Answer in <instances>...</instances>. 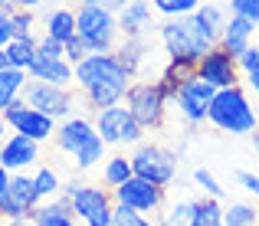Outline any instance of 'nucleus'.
Instances as JSON below:
<instances>
[{"label":"nucleus","instance_id":"13","mask_svg":"<svg viewBox=\"0 0 259 226\" xmlns=\"http://www.w3.org/2000/svg\"><path fill=\"white\" fill-rule=\"evenodd\" d=\"M240 66H236V56H230L220 43L207 53V56L197 63V79L210 82L213 88H230V85H240Z\"/></svg>","mask_w":259,"mask_h":226},{"label":"nucleus","instance_id":"2","mask_svg":"<svg viewBox=\"0 0 259 226\" xmlns=\"http://www.w3.org/2000/svg\"><path fill=\"white\" fill-rule=\"evenodd\" d=\"M132 79L135 75L118 63L115 53H92L76 66V85L85 95L89 108H95V112L121 105L132 88Z\"/></svg>","mask_w":259,"mask_h":226},{"label":"nucleus","instance_id":"3","mask_svg":"<svg viewBox=\"0 0 259 226\" xmlns=\"http://www.w3.org/2000/svg\"><path fill=\"white\" fill-rule=\"evenodd\" d=\"M207 121L227 134H253L259 128V115H256V108L243 85L217 88L213 102H210V112H207Z\"/></svg>","mask_w":259,"mask_h":226},{"label":"nucleus","instance_id":"49","mask_svg":"<svg viewBox=\"0 0 259 226\" xmlns=\"http://www.w3.org/2000/svg\"><path fill=\"white\" fill-rule=\"evenodd\" d=\"M0 226H7V223H0Z\"/></svg>","mask_w":259,"mask_h":226},{"label":"nucleus","instance_id":"29","mask_svg":"<svg viewBox=\"0 0 259 226\" xmlns=\"http://www.w3.org/2000/svg\"><path fill=\"white\" fill-rule=\"evenodd\" d=\"M7 56L17 69H30V63L36 59V39H10Z\"/></svg>","mask_w":259,"mask_h":226},{"label":"nucleus","instance_id":"11","mask_svg":"<svg viewBox=\"0 0 259 226\" xmlns=\"http://www.w3.org/2000/svg\"><path fill=\"white\" fill-rule=\"evenodd\" d=\"M112 197H115V203H125V207L138 210V213H145V216L164 210V187L145 180V177H132V180H125L121 187L112 190Z\"/></svg>","mask_w":259,"mask_h":226},{"label":"nucleus","instance_id":"30","mask_svg":"<svg viewBox=\"0 0 259 226\" xmlns=\"http://www.w3.org/2000/svg\"><path fill=\"white\" fill-rule=\"evenodd\" d=\"M10 23H13V39H36V10H23V7H17V10L10 13Z\"/></svg>","mask_w":259,"mask_h":226},{"label":"nucleus","instance_id":"12","mask_svg":"<svg viewBox=\"0 0 259 226\" xmlns=\"http://www.w3.org/2000/svg\"><path fill=\"white\" fill-rule=\"evenodd\" d=\"M213 95H217V88L210 85V82H203V79H197V75H194V79L184 82L181 92L174 95L177 112L184 115V121H187V125H203V121H207V112H210Z\"/></svg>","mask_w":259,"mask_h":226},{"label":"nucleus","instance_id":"25","mask_svg":"<svg viewBox=\"0 0 259 226\" xmlns=\"http://www.w3.org/2000/svg\"><path fill=\"white\" fill-rule=\"evenodd\" d=\"M190 226H227L223 223V207L217 197H203V200H194V220Z\"/></svg>","mask_w":259,"mask_h":226},{"label":"nucleus","instance_id":"14","mask_svg":"<svg viewBox=\"0 0 259 226\" xmlns=\"http://www.w3.org/2000/svg\"><path fill=\"white\" fill-rule=\"evenodd\" d=\"M36 197H33V177H26L23 170L10 174L7 194L0 197V220H30Z\"/></svg>","mask_w":259,"mask_h":226},{"label":"nucleus","instance_id":"6","mask_svg":"<svg viewBox=\"0 0 259 226\" xmlns=\"http://www.w3.org/2000/svg\"><path fill=\"white\" fill-rule=\"evenodd\" d=\"M125 105H128V112L138 118V125L145 128V131L164 125L167 99H164L158 82H132V88H128V95H125Z\"/></svg>","mask_w":259,"mask_h":226},{"label":"nucleus","instance_id":"34","mask_svg":"<svg viewBox=\"0 0 259 226\" xmlns=\"http://www.w3.org/2000/svg\"><path fill=\"white\" fill-rule=\"evenodd\" d=\"M194 180H197V187H200L207 197H217V200H223V194H227V190L220 187V180H217V177L210 174L207 167H197V170H194Z\"/></svg>","mask_w":259,"mask_h":226},{"label":"nucleus","instance_id":"46","mask_svg":"<svg viewBox=\"0 0 259 226\" xmlns=\"http://www.w3.org/2000/svg\"><path fill=\"white\" fill-rule=\"evenodd\" d=\"M7 226H36V223H33V220H4Z\"/></svg>","mask_w":259,"mask_h":226},{"label":"nucleus","instance_id":"45","mask_svg":"<svg viewBox=\"0 0 259 226\" xmlns=\"http://www.w3.org/2000/svg\"><path fill=\"white\" fill-rule=\"evenodd\" d=\"M10 56H7V50H0V72H4V69H10Z\"/></svg>","mask_w":259,"mask_h":226},{"label":"nucleus","instance_id":"7","mask_svg":"<svg viewBox=\"0 0 259 226\" xmlns=\"http://www.w3.org/2000/svg\"><path fill=\"white\" fill-rule=\"evenodd\" d=\"M95 131L102 134L105 145L125 148V145H141L145 128L138 125V118H135V115L128 112V105L121 102V105H112V108L95 112Z\"/></svg>","mask_w":259,"mask_h":226},{"label":"nucleus","instance_id":"21","mask_svg":"<svg viewBox=\"0 0 259 226\" xmlns=\"http://www.w3.org/2000/svg\"><path fill=\"white\" fill-rule=\"evenodd\" d=\"M194 75H197V66H194V63H177V59H167V66L161 69V75H158L154 82L161 85L164 99L174 102V95L181 92V85H184V82H190Z\"/></svg>","mask_w":259,"mask_h":226},{"label":"nucleus","instance_id":"36","mask_svg":"<svg viewBox=\"0 0 259 226\" xmlns=\"http://www.w3.org/2000/svg\"><path fill=\"white\" fill-rule=\"evenodd\" d=\"M236 66H240L243 75H253V72L259 69V46L253 43L246 53H240V56H236Z\"/></svg>","mask_w":259,"mask_h":226},{"label":"nucleus","instance_id":"31","mask_svg":"<svg viewBox=\"0 0 259 226\" xmlns=\"http://www.w3.org/2000/svg\"><path fill=\"white\" fill-rule=\"evenodd\" d=\"M223 223L227 226H256L259 223V210L249 203H230L223 210Z\"/></svg>","mask_w":259,"mask_h":226},{"label":"nucleus","instance_id":"8","mask_svg":"<svg viewBox=\"0 0 259 226\" xmlns=\"http://www.w3.org/2000/svg\"><path fill=\"white\" fill-rule=\"evenodd\" d=\"M20 99L30 108L50 115V118H69L72 105H76V95L66 85H53V82H39V79H26Z\"/></svg>","mask_w":259,"mask_h":226},{"label":"nucleus","instance_id":"4","mask_svg":"<svg viewBox=\"0 0 259 226\" xmlns=\"http://www.w3.org/2000/svg\"><path fill=\"white\" fill-rule=\"evenodd\" d=\"M76 33L85 43L89 53H115L118 39V13L99 4H79L76 7Z\"/></svg>","mask_w":259,"mask_h":226},{"label":"nucleus","instance_id":"32","mask_svg":"<svg viewBox=\"0 0 259 226\" xmlns=\"http://www.w3.org/2000/svg\"><path fill=\"white\" fill-rule=\"evenodd\" d=\"M151 7L158 13H164L167 20H177V17H187L200 7V0H151Z\"/></svg>","mask_w":259,"mask_h":226},{"label":"nucleus","instance_id":"39","mask_svg":"<svg viewBox=\"0 0 259 226\" xmlns=\"http://www.w3.org/2000/svg\"><path fill=\"white\" fill-rule=\"evenodd\" d=\"M236 184H240L246 194H253L256 200H259V177L256 174H249V170H236Z\"/></svg>","mask_w":259,"mask_h":226},{"label":"nucleus","instance_id":"42","mask_svg":"<svg viewBox=\"0 0 259 226\" xmlns=\"http://www.w3.org/2000/svg\"><path fill=\"white\" fill-rule=\"evenodd\" d=\"M7 184H10V170H7L4 164H0V197L7 194Z\"/></svg>","mask_w":259,"mask_h":226},{"label":"nucleus","instance_id":"35","mask_svg":"<svg viewBox=\"0 0 259 226\" xmlns=\"http://www.w3.org/2000/svg\"><path fill=\"white\" fill-rule=\"evenodd\" d=\"M230 4V13H240V17L259 23V0H227Z\"/></svg>","mask_w":259,"mask_h":226},{"label":"nucleus","instance_id":"5","mask_svg":"<svg viewBox=\"0 0 259 226\" xmlns=\"http://www.w3.org/2000/svg\"><path fill=\"white\" fill-rule=\"evenodd\" d=\"M63 194L72 200L76 220H82L85 226H112L115 197L105 187H89V184L69 180V184H63Z\"/></svg>","mask_w":259,"mask_h":226},{"label":"nucleus","instance_id":"24","mask_svg":"<svg viewBox=\"0 0 259 226\" xmlns=\"http://www.w3.org/2000/svg\"><path fill=\"white\" fill-rule=\"evenodd\" d=\"M26 79H30V75H26V69H17V66H10V69L0 72V115H4V108L10 105L13 99H20Z\"/></svg>","mask_w":259,"mask_h":226},{"label":"nucleus","instance_id":"48","mask_svg":"<svg viewBox=\"0 0 259 226\" xmlns=\"http://www.w3.org/2000/svg\"><path fill=\"white\" fill-rule=\"evenodd\" d=\"M253 145H256V154H259V128L253 131Z\"/></svg>","mask_w":259,"mask_h":226},{"label":"nucleus","instance_id":"1","mask_svg":"<svg viewBox=\"0 0 259 226\" xmlns=\"http://www.w3.org/2000/svg\"><path fill=\"white\" fill-rule=\"evenodd\" d=\"M223 23H227V13L217 4H200L194 13L187 17L167 20L161 26V43L167 50V59L177 63H200L217 43H220Z\"/></svg>","mask_w":259,"mask_h":226},{"label":"nucleus","instance_id":"10","mask_svg":"<svg viewBox=\"0 0 259 226\" xmlns=\"http://www.w3.org/2000/svg\"><path fill=\"white\" fill-rule=\"evenodd\" d=\"M4 121L13 128V131L26 134V138H33V141H50L53 134H56V118L30 108L23 99H13L10 105L4 108Z\"/></svg>","mask_w":259,"mask_h":226},{"label":"nucleus","instance_id":"17","mask_svg":"<svg viewBox=\"0 0 259 226\" xmlns=\"http://www.w3.org/2000/svg\"><path fill=\"white\" fill-rule=\"evenodd\" d=\"M256 26L253 20L240 17V13H230L227 23H223V33H220V46L230 53V56H240V53H246L249 46H253L256 39Z\"/></svg>","mask_w":259,"mask_h":226},{"label":"nucleus","instance_id":"26","mask_svg":"<svg viewBox=\"0 0 259 226\" xmlns=\"http://www.w3.org/2000/svg\"><path fill=\"white\" fill-rule=\"evenodd\" d=\"M102 177H105V184L108 187H121L125 180H132L135 177V167H132V157H125V154H115V157H108L105 161V170H102Z\"/></svg>","mask_w":259,"mask_h":226},{"label":"nucleus","instance_id":"19","mask_svg":"<svg viewBox=\"0 0 259 226\" xmlns=\"http://www.w3.org/2000/svg\"><path fill=\"white\" fill-rule=\"evenodd\" d=\"M95 134V125L89 118H66L63 125L56 128V134H53V141H56L59 151H66V154H76L79 148L85 145L89 138Z\"/></svg>","mask_w":259,"mask_h":226},{"label":"nucleus","instance_id":"27","mask_svg":"<svg viewBox=\"0 0 259 226\" xmlns=\"http://www.w3.org/2000/svg\"><path fill=\"white\" fill-rule=\"evenodd\" d=\"M102 154H105V141H102V134H99V131H95L92 138H89L72 157H76V167H79V170H89V167H95V164L102 161Z\"/></svg>","mask_w":259,"mask_h":226},{"label":"nucleus","instance_id":"23","mask_svg":"<svg viewBox=\"0 0 259 226\" xmlns=\"http://www.w3.org/2000/svg\"><path fill=\"white\" fill-rule=\"evenodd\" d=\"M63 194V180H59L56 167H39L36 174H33V197H36V207L46 200H53V197Z\"/></svg>","mask_w":259,"mask_h":226},{"label":"nucleus","instance_id":"47","mask_svg":"<svg viewBox=\"0 0 259 226\" xmlns=\"http://www.w3.org/2000/svg\"><path fill=\"white\" fill-rule=\"evenodd\" d=\"M4 131H7V121H4V115H0V145H4Z\"/></svg>","mask_w":259,"mask_h":226},{"label":"nucleus","instance_id":"20","mask_svg":"<svg viewBox=\"0 0 259 226\" xmlns=\"http://www.w3.org/2000/svg\"><path fill=\"white\" fill-rule=\"evenodd\" d=\"M151 0H132L125 4V10H118V30L125 36H141L151 23Z\"/></svg>","mask_w":259,"mask_h":226},{"label":"nucleus","instance_id":"9","mask_svg":"<svg viewBox=\"0 0 259 226\" xmlns=\"http://www.w3.org/2000/svg\"><path fill=\"white\" fill-rule=\"evenodd\" d=\"M132 167H135V177H145L151 184L167 187L177 174V154L161 145H135Z\"/></svg>","mask_w":259,"mask_h":226},{"label":"nucleus","instance_id":"16","mask_svg":"<svg viewBox=\"0 0 259 226\" xmlns=\"http://www.w3.org/2000/svg\"><path fill=\"white\" fill-rule=\"evenodd\" d=\"M39 161V141L26 138V134H10V138L0 145V164H4L7 170H23L30 167V164Z\"/></svg>","mask_w":259,"mask_h":226},{"label":"nucleus","instance_id":"40","mask_svg":"<svg viewBox=\"0 0 259 226\" xmlns=\"http://www.w3.org/2000/svg\"><path fill=\"white\" fill-rule=\"evenodd\" d=\"M13 39V23H10V13H0V50H7Z\"/></svg>","mask_w":259,"mask_h":226},{"label":"nucleus","instance_id":"41","mask_svg":"<svg viewBox=\"0 0 259 226\" xmlns=\"http://www.w3.org/2000/svg\"><path fill=\"white\" fill-rule=\"evenodd\" d=\"M82 4H99V7H108L112 13L125 10V4H132V0H82Z\"/></svg>","mask_w":259,"mask_h":226},{"label":"nucleus","instance_id":"44","mask_svg":"<svg viewBox=\"0 0 259 226\" xmlns=\"http://www.w3.org/2000/svg\"><path fill=\"white\" fill-rule=\"evenodd\" d=\"M246 79H249V88H253V95L259 99V69H256L253 75H246Z\"/></svg>","mask_w":259,"mask_h":226},{"label":"nucleus","instance_id":"15","mask_svg":"<svg viewBox=\"0 0 259 226\" xmlns=\"http://www.w3.org/2000/svg\"><path fill=\"white\" fill-rule=\"evenodd\" d=\"M26 75H30V79H39V82H53V85L72 88V82H76V66L66 56H43V53H36V59L30 63Z\"/></svg>","mask_w":259,"mask_h":226},{"label":"nucleus","instance_id":"37","mask_svg":"<svg viewBox=\"0 0 259 226\" xmlns=\"http://www.w3.org/2000/svg\"><path fill=\"white\" fill-rule=\"evenodd\" d=\"M36 53H43V56H66V43L63 39H53V36H39L36 39Z\"/></svg>","mask_w":259,"mask_h":226},{"label":"nucleus","instance_id":"43","mask_svg":"<svg viewBox=\"0 0 259 226\" xmlns=\"http://www.w3.org/2000/svg\"><path fill=\"white\" fill-rule=\"evenodd\" d=\"M46 0H17V7H23V10H39Z\"/></svg>","mask_w":259,"mask_h":226},{"label":"nucleus","instance_id":"38","mask_svg":"<svg viewBox=\"0 0 259 226\" xmlns=\"http://www.w3.org/2000/svg\"><path fill=\"white\" fill-rule=\"evenodd\" d=\"M85 56H92V53L85 50V43H82V39H79V36H72L69 43H66V59H69L72 66H79V63H82Z\"/></svg>","mask_w":259,"mask_h":226},{"label":"nucleus","instance_id":"33","mask_svg":"<svg viewBox=\"0 0 259 226\" xmlns=\"http://www.w3.org/2000/svg\"><path fill=\"white\" fill-rule=\"evenodd\" d=\"M112 226H154V223H151V216L138 213V210L125 207V203H115V210H112Z\"/></svg>","mask_w":259,"mask_h":226},{"label":"nucleus","instance_id":"18","mask_svg":"<svg viewBox=\"0 0 259 226\" xmlns=\"http://www.w3.org/2000/svg\"><path fill=\"white\" fill-rule=\"evenodd\" d=\"M30 220L36 226H76V213H72V200L66 194L53 197V200L33 207Z\"/></svg>","mask_w":259,"mask_h":226},{"label":"nucleus","instance_id":"28","mask_svg":"<svg viewBox=\"0 0 259 226\" xmlns=\"http://www.w3.org/2000/svg\"><path fill=\"white\" fill-rule=\"evenodd\" d=\"M158 216H161L158 226H190V220H194V200L171 203V207H164Z\"/></svg>","mask_w":259,"mask_h":226},{"label":"nucleus","instance_id":"22","mask_svg":"<svg viewBox=\"0 0 259 226\" xmlns=\"http://www.w3.org/2000/svg\"><path fill=\"white\" fill-rule=\"evenodd\" d=\"M46 36H53V39H63V43H69L72 36H79L76 33V10L72 7H53L50 13H46Z\"/></svg>","mask_w":259,"mask_h":226}]
</instances>
